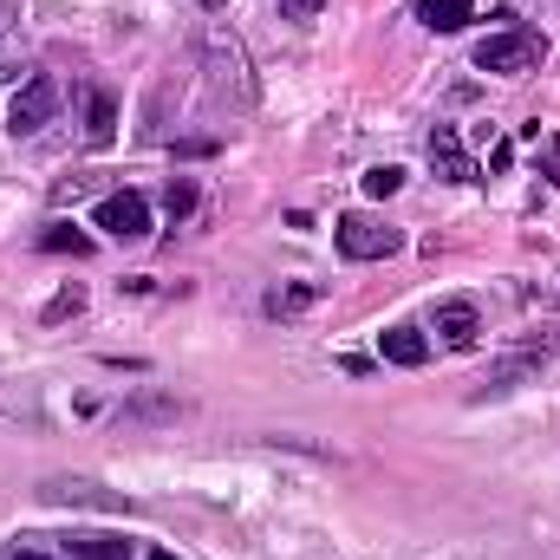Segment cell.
<instances>
[{
	"instance_id": "cell-1",
	"label": "cell",
	"mask_w": 560,
	"mask_h": 560,
	"mask_svg": "<svg viewBox=\"0 0 560 560\" xmlns=\"http://www.w3.org/2000/svg\"><path fill=\"white\" fill-rule=\"evenodd\" d=\"M541 59H548V39H541L535 26H502V33H489V39L476 46V72H502V79L535 72Z\"/></svg>"
},
{
	"instance_id": "cell-2",
	"label": "cell",
	"mask_w": 560,
	"mask_h": 560,
	"mask_svg": "<svg viewBox=\"0 0 560 560\" xmlns=\"http://www.w3.org/2000/svg\"><path fill=\"white\" fill-rule=\"evenodd\" d=\"M332 242H339L346 261H385V255L405 248V235L392 222H378V215H339L332 222Z\"/></svg>"
},
{
	"instance_id": "cell-3",
	"label": "cell",
	"mask_w": 560,
	"mask_h": 560,
	"mask_svg": "<svg viewBox=\"0 0 560 560\" xmlns=\"http://www.w3.org/2000/svg\"><path fill=\"white\" fill-rule=\"evenodd\" d=\"M52 112H59V79H52V72H33V79L13 92V105H7V131H13V138H33L39 125H52Z\"/></svg>"
},
{
	"instance_id": "cell-4",
	"label": "cell",
	"mask_w": 560,
	"mask_h": 560,
	"mask_svg": "<svg viewBox=\"0 0 560 560\" xmlns=\"http://www.w3.org/2000/svg\"><path fill=\"white\" fill-rule=\"evenodd\" d=\"M98 229H105L112 242H143V235H150V202H143L138 189L105 196V202H98Z\"/></svg>"
},
{
	"instance_id": "cell-5",
	"label": "cell",
	"mask_w": 560,
	"mask_h": 560,
	"mask_svg": "<svg viewBox=\"0 0 560 560\" xmlns=\"http://www.w3.org/2000/svg\"><path fill=\"white\" fill-rule=\"evenodd\" d=\"M430 170H436L443 183H476V163H469V150L456 138V125H436V131H430Z\"/></svg>"
},
{
	"instance_id": "cell-6",
	"label": "cell",
	"mask_w": 560,
	"mask_h": 560,
	"mask_svg": "<svg viewBox=\"0 0 560 560\" xmlns=\"http://www.w3.org/2000/svg\"><path fill=\"white\" fill-rule=\"evenodd\" d=\"M59 548H66V560H138L143 541H131V535H112V528H92V535H66Z\"/></svg>"
},
{
	"instance_id": "cell-7",
	"label": "cell",
	"mask_w": 560,
	"mask_h": 560,
	"mask_svg": "<svg viewBox=\"0 0 560 560\" xmlns=\"http://www.w3.org/2000/svg\"><path fill=\"white\" fill-rule=\"evenodd\" d=\"M430 326L443 332V346H476V332H482V313H476V300H443V306L430 313Z\"/></svg>"
},
{
	"instance_id": "cell-8",
	"label": "cell",
	"mask_w": 560,
	"mask_h": 560,
	"mask_svg": "<svg viewBox=\"0 0 560 560\" xmlns=\"http://www.w3.org/2000/svg\"><path fill=\"white\" fill-rule=\"evenodd\" d=\"M378 352H385V365H423L430 359V339H423L418 326H385L378 332Z\"/></svg>"
},
{
	"instance_id": "cell-9",
	"label": "cell",
	"mask_w": 560,
	"mask_h": 560,
	"mask_svg": "<svg viewBox=\"0 0 560 560\" xmlns=\"http://www.w3.org/2000/svg\"><path fill=\"white\" fill-rule=\"evenodd\" d=\"M418 20L430 33H463L476 20V0H418Z\"/></svg>"
},
{
	"instance_id": "cell-10",
	"label": "cell",
	"mask_w": 560,
	"mask_h": 560,
	"mask_svg": "<svg viewBox=\"0 0 560 560\" xmlns=\"http://www.w3.org/2000/svg\"><path fill=\"white\" fill-rule=\"evenodd\" d=\"M319 300V280H280L275 293H268V313L275 319H293V313H306Z\"/></svg>"
},
{
	"instance_id": "cell-11",
	"label": "cell",
	"mask_w": 560,
	"mask_h": 560,
	"mask_svg": "<svg viewBox=\"0 0 560 560\" xmlns=\"http://www.w3.org/2000/svg\"><path fill=\"white\" fill-rule=\"evenodd\" d=\"M39 248H46V255H79V261H85V255H92V235H79L72 222H52V229L39 235Z\"/></svg>"
},
{
	"instance_id": "cell-12",
	"label": "cell",
	"mask_w": 560,
	"mask_h": 560,
	"mask_svg": "<svg viewBox=\"0 0 560 560\" xmlns=\"http://www.w3.org/2000/svg\"><path fill=\"white\" fill-rule=\"evenodd\" d=\"M85 131H92V143L118 138V105H112L105 92H92V105H85Z\"/></svg>"
},
{
	"instance_id": "cell-13",
	"label": "cell",
	"mask_w": 560,
	"mask_h": 560,
	"mask_svg": "<svg viewBox=\"0 0 560 560\" xmlns=\"http://www.w3.org/2000/svg\"><path fill=\"white\" fill-rule=\"evenodd\" d=\"M72 313H85V287H59V293L46 300V313H39V319H46V326H66Z\"/></svg>"
},
{
	"instance_id": "cell-14",
	"label": "cell",
	"mask_w": 560,
	"mask_h": 560,
	"mask_svg": "<svg viewBox=\"0 0 560 560\" xmlns=\"http://www.w3.org/2000/svg\"><path fill=\"white\" fill-rule=\"evenodd\" d=\"M163 209L183 222V215L196 209V183H189V176H170V183H163Z\"/></svg>"
},
{
	"instance_id": "cell-15",
	"label": "cell",
	"mask_w": 560,
	"mask_h": 560,
	"mask_svg": "<svg viewBox=\"0 0 560 560\" xmlns=\"http://www.w3.org/2000/svg\"><path fill=\"white\" fill-rule=\"evenodd\" d=\"M392 189H405V170H398V163L365 170V196H392Z\"/></svg>"
},
{
	"instance_id": "cell-16",
	"label": "cell",
	"mask_w": 560,
	"mask_h": 560,
	"mask_svg": "<svg viewBox=\"0 0 560 560\" xmlns=\"http://www.w3.org/2000/svg\"><path fill=\"white\" fill-rule=\"evenodd\" d=\"M541 176L560 189V138H541Z\"/></svg>"
},
{
	"instance_id": "cell-17",
	"label": "cell",
	"mask_w": 560,
	"mask_h": 560,
	"mask_svg": "<svg viewBox=\"0 0 560 560\" xmlns=\"http://www.w3.org/2000/svg\"><path fill=\"white\" fill-rule=\"evenodd\" d=\"M176 156H215V138H183L176 143Z\"/></svg>"
},
{
	"instance_id": "cell-18",
	"label": "cell",
	"mask_w": 560,
	"mask_h": 560,
	"mask_svg": "<svg viewBox=\"0 0 560 560\" xmlns=\"http://www.w3.org/2000/svg\"><path fill=\"white\" fill-rule=\"evenodd\" d=\"M13 560H52V555H39V548H13Z\"/></svg>"
},
{
	"instance_id": "cell-19",
	"label": "cell",
	"mask_w": 560,
	"mask_h": 560,
	"mask_svg": "<svg viewBox=\"0 0 560 560\" xmlns=\"http://www.w3.org/2000/svg\"><path fill=\"white\" fill-rule=\"evenodd\" d=\"M143 560H176V555H163V548H156V555H143Z\"/></svg>"
},
{
	"instance_id": "cell-20",
	"label": "cell",
	"mask_w": 560,
	"mask_h": 560,
	"mask_svg": "<svg viewBox=\"0 0 560 560\" xmlns=\"http://www.w3.org/2000/svg\"><path fill=\"white\" fill-rule=\"evenodd\" d=\"M202 7H229V0H202Z\"/></svg>"
}]
</instances>
